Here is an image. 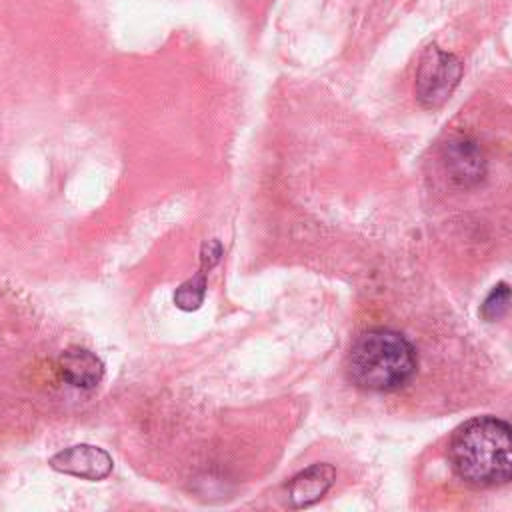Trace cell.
Instances as JSON below:
<instances>
[{
  "label": "cell",
  "instance_id": "obj_7",
  "mask_svg": "<svg viewBox=\"0 0 512 512\" xmlns=\"http://www.w3.org/2000/svg\"><path fill=\"white\" fill-rule=\"evenodd\" d=\"M58 368L62 378L80 390L96 388L104 376L102 360L94 352L80 346L66 348L58 358Z\"/></svg>",
  "mask_w": 512,
  "mask_h": 512
},
{
  "label": "cell",
  "instance_id": "obj_1",
  "mask_svg": "<svg viewBox=\"0 0 512 512\" xmlns=\"http://www.w3.org/2000/svg\"><path fill=\"white\" fill-rule=\"evenodd\" d=\"M510 426L498 416H476L460 424L448 442L454 474L470 486L492 488L512 478Z\"/></svg>",
  "mask_w": 512,
  "mask_h": 512
},
{
  "label": "cell",
  "instance_id": "obj_2",
  "mask_svg": "<svg viewBox=\"0 0 512 512\" xmlns=\"http://www.w3.org/2000/svg\"><path fill=\"white\" fill-rule=\"evenodd\" d=\"M344 368L348 382L360 390L394 392L414 378L418 354L404 334L370 328L352 342Z\"/></svg>",
  "mask_w": 512,
  "mask_h": 512
},
{
  "label": "cell",
  "instance_id": "obj_6",
  "mask_svg": "<svg viewBox=\"0 0 512 512\" xmlns=\"http://www.w3.org/2000/svg\"><path fill=\"white\" fill-rule=\"evenodd\" d=\"M334 480H336V468L332 464L328 462L312 464L288 480L284 488L286 504L290 508H308L318 500H322V496L332 488Z\"/></svg>",
  "mask_w": 512,
  "mask_h": 512
},
{
  "label": "cell",
  "instance_id": "obj_8",
  "mask_svg": "<svg viewBox=\"0 0 512 512\" xmlns=\"http://www.w3.org/2000/svg\"><path fill=\"white\" fill-rule=\"evenodd\" d=\"M206 270L202 266L200 274H196L194 278L186 280L184 284H180V288L174 292V304L180 310H196L200 308V304L204 302V294H206Z\"/></svg>",
  "mask_w": 512,
  "mask_h": 512
},
{
  "label": "cell",
  "instance_id": "obj_4",
  "mask_svg": "<svg viewBox=\"0 0 512 512\" xmlns=\"http://www.w3.org/2000/svg\"><path fill=\"white\" fill-rule=\"evenodd\" d=\"M442 164L446 176L458 188H472L486 174V160L480 146L466 136L452 138L444 144Z\"/></svg>",
  "mask_w": 512,
  "mask_h": 512
},
{
  "label": "cell",
  "instance_id": "obj_3",
  "mask_svg": "<svg viewBox=\"0 0 512 512\" xmlns=\"http://www.w3.org/2000/svg\"><path fill=\"white\" fill-rule=\"evenodd\" d=\"M460 76H462L460 60L454 54L440 50L438 46H430L418 64L416 84H414L416 100L424 108L442 106L458 86Z\"/></svg>",
  "mask_w": 512,
  "mask_h": 512
},
{
  "label": "cell",
  "instance_id": "obj_9",
  "mask_svg": "<svg viewBox=\"0 0 512 512\" xmlns=\"http://www.w3.org/2000/svg\"><path fill=\"white\" fill-rule=\"evenodd\" d=\"M510 308V288L506 282H498L480 306V316L488 322H496L506 316Z\"/></svg>",
  "mask_w": 512,
  "mask_h": 512
},
{
  "label": "cell",
  "instance_id": "obj_5",
  "mask_svg": "<svg viewBox=\"0 0 512 512\" xmlns=\"http://www.w3.org/2000/svg\"><path fill=\"white\" fill-rule=\"evenodd\" d=\"M50 466L58 472L84 478V480H104L112 472V458L106 450L92 444H76L60 450L50 458Z\"/></svg>",
  "mask_w": 512,
  "mask_h": 512
}]
</instances>
